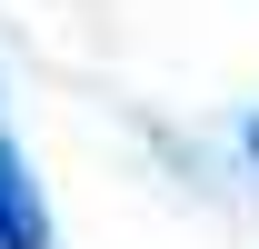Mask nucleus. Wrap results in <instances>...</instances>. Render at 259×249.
Segmentation results:
<instances>
[{
	"label": "nucleus",
	"instance_id": "1",
	"mask_svg": "<svg viewBox=\"0 0 259 249\" xmlns=\"http://www.w3.org/2000/svg\"><path fill=\"white\" fill-rule=\"evenodd\" d=\"M0 249H50V210H40V180L10 130H0Z\"/></svg>",
	"mask_w": 259,
	"mask_h": 249
},
{
	"label": "nucleus",
	"instance_id": "2",
	"mask_svg": "<svg viewBox=\"0 0 259 249\" xmlns=\"http://www.w3.org/2000/svg\"><path fill=\"white\" fill-rule=\"evenodd\" d=\"M239 150H249V159H259V110H249V130H239Z\"/></svg>",
	"mask_w": 259,
	"mask_h": 249
}]
</instances>
